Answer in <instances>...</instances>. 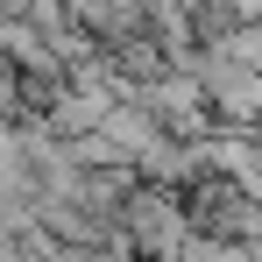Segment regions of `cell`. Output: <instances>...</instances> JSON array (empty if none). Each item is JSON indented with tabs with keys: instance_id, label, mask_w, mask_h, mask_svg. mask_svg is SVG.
I'll use <instances>...</instances> for the list:
<instances>
[{
	"instance_id": "cell-1",
	"label": "cell",
	"mask_w": 262,
	"mask_h": 262,
	"mask_svg": "<svg viewBox=\"0 0 262 262\" xmlns=\"http://www.w3.org/2000/svg\"><path fill=\"white\" fill-rule=\"evenodd\" d=\"M121 227H128V248L135 255H184V241H191V199L177 191V184H156V177H142L128 191V206H121Z\"/></svg>"
},
{
	"instance_id": "cell-2",
	"label": "cell",
	"mask_w": 262,
	"mask_h": 262,
	"mask_svg": "<svg viewBox=\"0 0 262 262\" xmlns=\"http://www.w3.org/2000/svg\"><path fill=\"white\" fill-rule=\"evenodd\" d=\"M71 21H85L99 43L114 50L121 36H135V29H149V7L142 0H71Z\"/></svg>"
}]
</instances>
